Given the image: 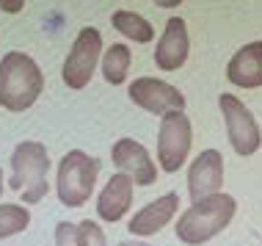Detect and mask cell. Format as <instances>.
Here are the masks:
<instances>
[{
	"label": "cell",
	"instance_id": "1",
	"mask_svg": "<svg viewBox=\"0 0 262 246\" xmlns=\"http://www.w3.org/2000/svg\"><path fill=\"white\" fill-rule=\"evenodd\" d=\"M237 213V199L232 194H212L204 199L190 202L185 213H180V221L174 224L177 238L185 246H202L212 241L215 235H221L226 227L232 224Z\"/></svg>",
	"mask_w": 262,
	"mask_h": 246
},
{
	"label": "cell",
	"instance_id": "2",
	"mask_svg": "<svg viewBox=\"0 0 262 246\" xmlns=\"http://www.w3.org/2000/svg\"><path fill=\"white\" fill-rule=\"evenodd\" d=\"M45 91V72L28 53L11 50L0 58V105L23 114Z\"/></svg>",
	"mask_w": 262,
	"mask_h": 246
},
{
	"label": "cell",
	"instance_id": "3",
	"mask_svg": "<svg viewBox=\"0 0 262 246\" xmlns=\"http://www.w3.org/2000/svg\"><path fill=\"white\" fill-rule=\"evenodd\" d=\"M47 172H50L47 147L41 141H19L11 152L9 188L23 196L25 205H36V202H41L47 196V191H50Z\"/></svg>",
	"mask_w": 262,
	"mask_h": 246
},
{
	"label": "cell",
	"instance_id": "4",
	"mask_svg": "<svg viewBox=\"0 0 262 246\" xmlns=\"http://www.w3.org/2000/svg\"><path fill=\"white\" fill-rule=\"evenodd\" d=\"M100 180V160L83 150H69L58 163L55 194L63 208H83Z\"/></svg>",
	"mask_w": 262,
	"mask_h": 246
},
{
	"label": "cell",
	"instance_id": "5",
	"mask_svg": "<svg viewBox=\"0 0 262 246\" xmlns=\"http://www.w3.org/2000/svg\"><path fill=\"white\" fill-rule=\"evenodd\" d=\"M102 55V33L97 28H80L61 67V80L72 91H83L94 78Z\"/></svg>",
	"mask_w": 262,
	"mask_h": 246
},
{
	"label": "cell",
	"instance_id": "6",
	"mask_svg": "<svg viewBox=\"0 0 262 246\" xmlns=\"http://www.w3.org/2000/svg\"><path fill=\"white\" fill-rule=\"evenodd\" d=\"M193 144V128L185 111H168L160 116V130H158V166L160 172L174 174L185 166Z\"/></svg>",
	"mask_w": 262,
	"mask_h": 246
},
{
	"label": "cell",
	"instance_id": "7",
	"mask_svg": "<svg viewBox=\"0 0 262 246\" xmlns=\"http://www.w3.org/2000/svg\"><path fill=\"white\" fill-rule=\"evenodd\" d=\"M218 108L224 114V128H226V138H229L232 150L243 158L254 155L262 147V130H259L254 114L249 111V105L240 100V97L224 91L218 97Z\"/></svg>",
	"mask_w": 262,
	"mask_h": 246
},
{
	"label": "cell",
	"instance_id": "8",
	"mask_svg": "<svg viewBox=\"0 0 262 246\" xmlns=\"http://www.w3.org/2000/svg\"><path fill=\"white\" fill-rule=\"evenodd\" d=\"M127 97L138 105V108L149 111L155 116H163L168 111H185V94L177 86L160 80V78H136L127 86Z\"/></svg>",
	"mask_w": 262,
	"mask_h": 246
},
{
	"label": "cell",
	"instance_id": "9",
	"mask_svg": "<svg viewBox=\"0 0 262 246\" xmlns=\"http://www.w3.org/2000/svg\"><path fill=\"white\" fill-rule=\"evenodd\" d=\"M111 160H113V166L122 174H127L136 186L146 188V186H155V180H158V163H155V158L149 155V150L130 136L113 141Z\"/></svg>",
	"mask_w": 262,
	"mask_h": 246
},
{
	"label": "cell",
	"instance_id": "10",
	"mask_svg": "<svg viewBox=\"0 0 262 246\" xmlns=\"http://www.w3.org/2000/svg\"><path fill=\"white\" fill-rule=\"evenodd\" d=\"M224 186V155L218 150H202L188 169L190 202L218 194Z\"/></svg>",
	"mask_w": 262,
	"mask_h": 246
},
{
	"label": "cell",
	"instance_id": "11",
	"mask_svg": "<svg viewBox=\"0 0 262 246\" xmlns=\"http://www.w3.org/2000/svg\"><path fill=\"white\" fill-rule=\"evenodd\" d=\"M188 53H190L188 23L182 17H168L158 39V47H155V64L163 72H177L188 61Z\"/></svg>",
	"mask_w": 262,
	"mask_h": 246
},
{
	"label": "cell",
	"instance_id": "12",
	"mask_svg": "<svg viewBox=\"0 0 262 246\" xmlns=\"http://www.w3.org/2000/svg\"><path fill=\"white\" fill-rule=\"evenodd\" d=\"M177 210H180V194L168 191L158 196V199L146 202L141 210H136V216L130 219L127 224V230H130V235L136 238H149V235H158L166 224L174 221Z\"/></svg>",
	"mask_w": 262,
	"mask_h": 246
},
{
	"label": "cell",
	"instance_id": "13",
	"mask_svg": "<svg viewBox=\"0 0 262 246\" xmlns=\"http://www.w3.org/2000/svg\"><path fill=\"white\" fill-rule=\"evenodd\" d=\"M133 194H136V182L127 174L116 172L105 182V188L97 196V216L108 224H116L127 216V210L133 205Z\"/></svg>",
	"mask_w": 262,
	"mask_h": 246
},
{
	"label": "cell",
	"instance_id": "14",
	"mask_svg": "<svg viewBox=\"0 0 262 246\" xmlns=\"http://www.w3.org/2000/svg\"><path fill=\"white\" fill-rule=\"evenodd\" d=\"M226 80L237 89H259L262 86V39L249 42L229 58Z\"/></svg>",
	"mask_w": 262,
	"mask_h": 246
},
{
	"label": "cell",
	"instance_id": "15",
	"mask_svg": "<svg viewBox=\"0 0 262 246\" xmlns=\"http://www.w3.org/2000/svg\"><path fill=\"white\" fill-rule=\"evenodd\" d=\"M111 25L116 28L122 36H127L130 42H136V45H149L155 39V28L146 17H141V14L130 11V9H119L113 11L111 17Z\"/></svg>",
	"mask_w": 262,
	"mask_h": 246
},
{
	"label": "cell",
	"instance_id": "16",
	"mask_svg": "<svg viewBox=\"0 0 262 246\" xmlns=\"http://www.w3.org/2000/svg\"><path fill=\"white\" fill-rule=\"evenodd\" d=\"M130 47L127 45H111L108 50L100 55V69H102V78L111 86H122L127 80V72H130Z\"/></svg>",
	"mask_w": 262,
	"mask_h": 246
},
{
	"label": "cell",
	"instance_id": "17",
	"mask_svg": "<svg viewBox=\"0 0 262 246\" xmlns=\"http://www.w3.org/2000/svg\"><path fill=\"white\" fill-rule=\"evenodd\" d=\"M28 224H31V210H28V205L0 202V241L25 233Z\"/></svg>",
	"mask_w": 262,
	"mask_h": 246
},
{
	"label": "cell",
	"instance_id": "18",
	"mask_svg": "<svg viewBox=\"0 0 262 246\" xmlns=\"http://www.w3.org/2000/svg\"><path fill=\"white\" fill-rule=\"evenodd\" d=\"M55 246H83L80 224H72V221L55 224Z\"/></svg>",
	"mask_w": 262,
	"mask_h": 246
},
{
	"label": "cell",
	"instance_id": "19",
	"mask_svg": "<svg viewBox=\"0 0 262 246\" xmlns=\"http://www.w3.org/2000/svg\"><path fill=\"white\" fill-rule=\"evenodd\" d=\"M80 235H83V246H108V238H105L102 227L97 221H80Z\"/></svg>",
	"mask_w": 262,
	"mask_h": 246
},
{
	"label": "cell",
	"instance_id": "20",
	"mask_svg": "<svg viewBox=\"0 0 262 246\" xmlns=\"http://www.w3.org/2000/svg\"><path fill=\"white\" fill-rule=\"evenodd\" d=\"M25 9V0H0V11L3 14H19Z\"/></svg>",
	"mask_w": 262,
	"mask_h": 246
},
{
	"label": "cell",
	"instance_id": "21",
	"mask_svg": "<svg viewBox=\"0 0 262 246\" xmlns=\"http://www.w3.org/2000/svg\"><path fill=\"white\" fill-rule=\"evenodd\" d=\"M155 6H160V9H177V6L182 3V0H152Z\"/></svg>",
	"mask_w": 262,
	"mask_h": 246
},
{
	"label": "cell",
	"instance_id": "22",
	"mask_svg": "<svg viewBox=\"0 0 262 246\" xmlns=\"http://www.w3.org/2000/svg\"><path fill=\"white\" fill-rule=\"evenodd\" d=\"M116 246H149L146 241H141V238H136V241H119Z\"/></svg>",
	"mask_w": 262,
	"mask_h": 246
},
{
	"label": "cell",
	"instance_id": "23",
	"mask_svg": "<svg viewBox=\"0 0 262 246\" xmlns=\"http://www.w3.org/2000/svg\"><path fill=\"white\" fill-rule=\"evenodd\" d=\"M0 196H3V169H0Z\"/></svg>",
	"mask_w": 262,
	"mask_h": 246
}]
</instances>
